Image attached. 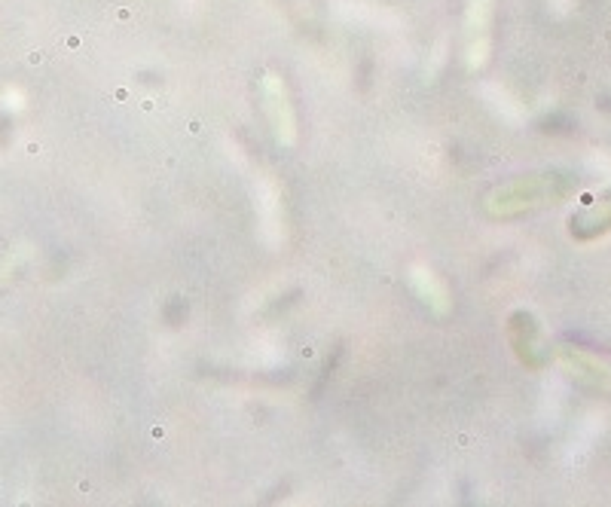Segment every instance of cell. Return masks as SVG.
I'll use <instances>...</instances> for the list:
<instances>
[{
  "mask_svg": "<svg viewBox=\"0 0 611 507\" xmlns=\"http://www.w3.org/2000/svg\"><path fill=\"white\" fill-rule=\"evenodd\" d=\"M569 190H572V184L560 175H538V178H526V181H514V184L502 187L492 196L489 208L495 214H514L523 208H535V205L560 199Z\"/></svg>",
  "mask_w": 611,
  "mask_h": 507,
  "instance_id": "cell-1",
  "label": "cell"
},
{
  "mask_svg": "<svg viewBox=\"0 0 611 507\" xmlns=\"http://www.w3.org/2000/svg\"><path fill=\"white\" fill-rule=\"evenodd\" d=\"M560 361H563V367H566L575 379H581L584 385L599 388V391H611V370H608L605 364H599L596 358H590V355H584V352H575V349H563V352H560Z\"/></svg>",
  "mask_w": 611,
  "mask_h": 507,
  "instance_id": "cell-2",
  "label": "cell"
},
{
  "mask_svg": "<svg viewBox=\"0 0 611 507\" xmlns=\"http://www.w3.org/2000/svg\"><path fill=\"white\" fill-rule=\"evenodd\" d=\"M572 230L581 239H593L599 233L611 230V193L593 205H587L584 211H578V217H572Z\"/></svg>",
  "mask_w": 611,
  "mask_h": 507,
  "instance_id": "cell-3",
  "label": "cell"
}]
</instances>
